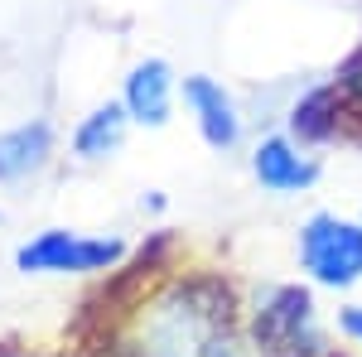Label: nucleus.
<instances>
[{
	"label": "nucleus",
	"instance_id": "1",
	"mask_svg": "<svg viewBox=\"0 0 362 357\" xmlns=\"http://www.w3.org/2000/svg\"><path fill=\"white\" fill-rule=\"evenodd\" d=\"M136 357H242L232 338L227 300H218L213 280L174 285L140 314Z\"/></svg>",
	"mask_w": 362,
	"mask_h": 357
},
{
	"label": "nucleus",
	"instance_id": "2",
	"mask_svg": "<svg viewBox=\"0 0 362 357\" xmlns=\"http://www.w3.org/2000/svg\"><path fill=\"white\" fill-rule=\"evenodd\" d=\"M300 271L324 290H353L362 280V222L338 213H314L300 222Z\"/></svg>",
	"mask_w": 362,
	"mask_h": 357
},
{
	"label": "nucleus",
	"instance_id": "3",
	"mask_svg": "<svg viewBox=\"0 0 362 357\" xmlns=\"http://www.w3.org/2000/svg\"><path fill=\"white\" fill-rule=\"evenodd\" d=\"M121 256H126L121 237H87V232L49 227L15 251V266L25 275H97L112 271Z\"/></svg>",
	"mask_w": 362,
	"mask_h": 357
},
{
	"label": "nucleus",
	"instance_id": "4",
	"mask_svg": "<svg viewBox=\"0 0 362 357\" xmlns=\"http://www.w3.org/2000/svg\"><path fill=\"white\" fill-rule=\"evenodd\" d=\"M256 343L271 357H319L314 300L300 285H271L256 304Z\"/></svg>",
	"mask_w": 362,
	"mask_h": 357
},
{
	"label": "nucleus",
	"instance_id": "5",
	"mask_svg": "<svg viewBox=\"0 0 362 357\" xmlns=\"http://www.w3.org/2000/svg\"><path fill=\"white\" fill-rule=\"evenodd\" d=\"M179 92H184V107L194 111V126H198V136H203V145H213V150H237L242 145V131H247L242 107H237V97L218 78L189 73L179 83Z\"/></svg>",
	"mask_w": 362,
	"mask_h": 357
},
{
	"label": "nucleus",
	"instance_id": "6",
	"mask_svg": "<svg viewBox=\"0 0 362 357\" xmlns=\"http://www.w3.org/2000/svg\"><path fill=\"white\" fill-rule=\"evenodd\" d=\"M251 174L266 193L290 198V193H309L324 169L295 136H261L251 150Z\"/></svg>",
	"mask_w": 362,
	"mask_h": 357
},
{
	"label": "nucleus",
	"instance_id": "7",
	"mask_svg": "<svg viewBox=\"0 0 362 357\" xmlns=\"http://www.w3.org/2000/svg\"><path fill=\"white\" fill-rule=\"evenodd\" d=\"M174 97H179V78L165 58H140L136 68L126 73V87H121V107L136 126H150L160 131L174 116Z\"/></svg>",
	"mask_w": 362,
	"mask_h": 357
},
{
	"label": "nucleus",
	"instance_id": "8",
	"mask_svg": "<svg viewBox=\"0 0 362 357\" xmlns=\"http://www.w3.org/2000/svg\"><path fill=\"white\" fill-rule=\"evenodd\" d=\"M54 155V126L49 121H20L0 131V184H25Z\"/></svg>",
	"mask_w": 362,
	"mask_h": 357
},
{
	"label": "nucleus",
	"instance_id": "9",
	"mask_svg": "<svg viewBox=\"0 0 362 357\" xmlns=\"http://www.w3.org/2000/svg\"><path fill=\"white\" fill-rule=\"evenodd\" d=\"M126 126H131V116L121 102H102V107H92L78 121V131H73V155L87 160V165H97V160H112L116 150L126 145Z\"/></svg>",
	"mask_w": 362,
	"mask_h": 357
},
{
	"label": "nucleus",
	"instance_id": "10",
	"mask_svg": "<svg viewBox=\"0 0 362 357\" xmlns=\"http://www.w3.org/2000/svg\"><path fill=\"white\" fill-rule=\"evenodd\" d=\"M334 87H338V97H343V102H358V107H362V49L348 58V68L338 73Z\"/></svg>",
	"mask_w": 362,
	"mask_h": 357
},
{
	"label": "nucleus",
	"instance_id": "11",
	"mask_svg": "<svg viewBox=\"0 0 362 357\" xmlns=\"http://www.w3.org/2000/svg\"><path fill=\"white\" fill-rule=\"evenodd\" d=\"M338 329L348 343H358L362 348V304H348V309H338Z\"/></svg>",
	"mask_w": 362,
	"mask_h": 357
},
{
	"label": "nucleus",
	"instance_id": "12",
	"mask_svg": "<svg viewBox=\"0 0 362 357\" xmlns=\"http://www.w3.org/2000/svg\"><path fill=\"white\" fill-rule=\"evenodd\" d=\"M15 357H20V353H15Z\"/></svg>",
	"mask_w": 362,
	"mask_h": 357
}]
</instances>
